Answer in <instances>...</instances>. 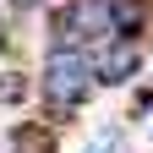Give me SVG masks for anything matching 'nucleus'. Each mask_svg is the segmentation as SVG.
I'll list each match as a JSON object with an SVG mask.
<instances>
[{"label": "nucleus", "instance_id": "nucleus-1", "mask_svg": "<svg viewBox=\"0 0 153 153\" xmlns=\"http://www.w3.org/2000/svg\"><path fill=\"white\" fill-rule=\"evenodd\" d=\"M88 82H93V66L82 60V49H55V55H49V66H44V93H49L55 104L76 109L82 93H88Z\"/></svg>", "mask_w": 153, "mask_h": 153}, {"label": "nucleus", "instance_id": "nucleus-2", "mask_svg": "<svg viewBox=\"0 0 153 153\" xmlns=\"http://www.w3.org/2000/svg\"><path fill=\"white\" fill-rule=\"evenodd\" d=\"M104 27H115V6H109V0H71V6H66V44L99 38Z\"/></svg>", "mask_w": 153, "mask_h": 153}, {"label": "nucleus", "instance_id": "nucleus-3", "mask_svg": "<svg viewBox=\"0 0 153 153\" xmlns=\"http://www.w3.org/2000/svg\"><path fill=\"white\" fill-rule=\"evenodd\" d=\"M137 66H142V55L131 49V44H109L99 60H93V82H126V76H137Z\"/></svg>", "mask_w": 153, "mask_h": 153}, {"label": "nucleus", "instance_id": "nucleus-4", "mask_svg": "<svg viewBox=\"0 0 153 153\" xmlns=\"http://www.w3.org/2000/svg\"><path fill=\"white\" fill-rule=\"evenodd\" d=\"M27 99V76L22 71H0V104H22Z\"/></svg>", "mask_w": 153, "mask_h": 153}, {"label": "nucleus", "instance_id": "nucleus-5", "mask_svg": "<svg viewBox=\"0 0 153 153\" xmlns=\"http://www.w3.org/2000/svg\"><path fill=\"white\" fill-rule=\"evenodd\" d=\"M137 22H142V11H137V0H115V27H120V33H131Z\"/></svg>", "mask_w": 153, "mask_h": 153}, {"label": "nucleus", "instance_id": "nucleus-6", "mask_svg": "<svg viewBox=\"0 0 153 153\" xmlns=\"http://www.w3.org/2000/svg\"><path fill=\"white\" fill-rule=\"evenodd\" d=\"M22 148H27V153H44L49 142H44V131H38V126H27V131H22Z\"/></svg>", "mask_w": 153, "mask_h": 153}, {"label": "nucleus", "instance_id": "nucleus-7", "mask_svg": "<svg viewBox=\"0 0 153 153\" xmlns=\"http://www.w3.org/2000/svg\"><path fill=\"white\" fill-rule=\"evenodd\" d=\"M16 6H38V0H16Z\"/></svg>", "mask_w": 153, "mask_h": 153}]
</instances>
